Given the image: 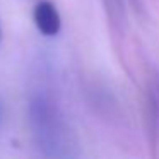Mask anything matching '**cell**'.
Listing matches in <instances>:
<instances>
[{"label":"cell","instance_id":"1","mask_svg":"<svg viewBox=\"0 0 159 159\" xmlns=\"http://www.w3.org/2000/svg\"><path fill=\"white\" fill-rule=\"evenodd\" d=\"M33 120L39 123V134L43 139L46 152L62 159L69 152V142H67V130L63 127V120L60 116L57 106L52 99L46 96H36L31 101Z\"/></svg>","mask_w":159,"mask_h":159},{"label":"cell","instance_id":"2","mask_svg":"<svg viewBox=\"0 0 159 159\" xmlns=\"http://www.w3.org/2000/svg\"><path fill=\"white\" fill-rule=\"evenodd\" d=\"M145 125L149 142L159 154V79H152L145 91Z\"/></svg>","mask_w":159,"mask_h":159},{"label":"cell","instance_id":"3","mask_svg":"<svg viewBox=\"0 0 159 159\" xmlns=\"http://www.w3.org/2000/svg\"><path fill=\"white\" fill-rule=\"evenodd\" d=\"M33 19L38 31L45 36H57L62 29V19H60L58 9L50 0H39L34 5Z\"/></svg>","mask_w":159,"mask_h":159},{"label":"cell","instance_id":"4","mask_svg":"<svg viewBox=\"0 0 159 159\" xmlns=\"http://www.w3.org/2000/svg\"><path fill=\"white\" fill-rule=\"evenodd\" d=\"M0 43H2V28H0Z\"/></svg>","mask_w":159,"mask_h":159}]
</instances>
